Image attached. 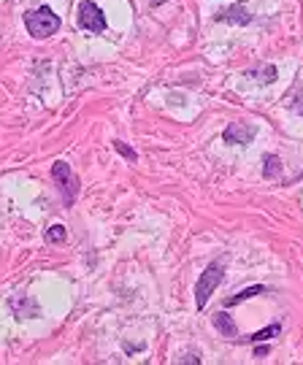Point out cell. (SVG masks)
I'll use <instances>...</instances> for the list:
<instances>
[{
	"mask_svg": "<svg viewBox=\"0 0 303 365\" xmlns=\"http://www.w3.org/2000/svg\"><path fill=\"white\" fill-rule=\"evenodd\" d=\"M60 17L49 8V6H41V8H33L25 14V28L33 38H49L60 30Z\"/></svg>",
	"mask_w": 303,
	"mask_h": 365,
	"instance_id": "1",
	"label": "cell"
},
{
	"mask_svg": "<svg viewBox=\"0 0 303 365\" xmlns=\"http://www.w3.org/2000/svg\"><path fill=\"white\" fill-rule=\"evenodd\" d=\"M222 276H225V265H222V263H212V265L201 274V279L195 281V308H198V311L206 308L212 292L217 290V284L222 281Z\"/></svg>",
	"mask_w": 303,
	"mask_h": 365,
	"instance_id": "2",
	"label": "cell"
},
{
	"mask_svg": "<svg viewBox=\"0 0 303 365\" xmlns=\"http://www.w3.org/2000/svg\"><path fill=\"white\" fill-rule=\"evenodd\" d=\"M52 179H55L57 189H60L62 203H65V206H73V200H76V195H79V179H76V174L68 168V162L57 160V162L52 165Z\"/></svg>",
	"mask_w": 303,
	"mask_h": 365,
	"instance_id": "3",
	"label": "cell"
},
{
	"mask_svg": "<svg viewBox=\"0 0 303 365\" xmlns=\"http://www.w3.org/2000/svg\"><path fill=\"white\" fill-rule=\"evenodd\" d=\"M79 25L90 32H103L106 30V17L92 0H82L79 3Z\"/></svg>",
	"mask_w": 303,
	"mask_h": 365,
	"instance_id": "4",
	"label": "cell"
},
{
	"mask_svg": "<svg viewBox=\"0 0 303 365\" xmlns=\"http://www.w3.org/2000/svg\"><path fill=\"white\" fill-rule=\"evenodd\" d=\"M217 22H230V25H249V14H246V3L239 0L233 6H228L222 14H217Z\"/></svg>",
	"mask_w": 303,
	"mask_h": 365,
	"instance_id": "5",
	"label": "cell"
},
{
	"mask_svg": "<svg viewBox=\"0 0 303 365\" xmlns=\"http://www.w3.org/2000/svg\"><path fill=\"white\" fill-rule=\"evenodd\" d=\"M222 138H225V144H241V147H246L252 138H255V130L249 127V124H230L225 133H222Z\"/></svg>",
	"mask_w": 303,
	"mask_h": 365,
	"instance_id": "6",
	"label": "cell"
},
{
	"mask_svg": "<svg viewBox=\"0 0 303 365\" xmlns=\"http://www.w3.org/2000/svg\"><path fill=\"white\" fill-rule=\"evenodd\" d=\"M214 325H217V330L222 335H228V338H236L239 335V328H236V322L230 319V314L228 311H219L217 317H214Z\"/></svg>",
	"mask_w": 303,
	"mask_h": 365,
	"instance_id": "7",
	"label": "cell"
},
{
	"mask_svg": "<svg viewBox=\"0 0 303 365\" xmlns=\"http://www.w3.org/2000/svg\"><path fill=\"white\" fill-rule=\"evenodd\" d=\"M263 292H268V290H266V287H260V284H255V287L244 290V292H239V295H230V298L225 301V306H228V308H233V306L244 303L246 298H255V295H263Z\"/></svg>",
	"mask_w": 303,
	"mask_h": 365,
	"instance_id": "8",
	"label": "cell"
},
{
	"mask_svg": "<svg viewBox=\"0 0 303 365\" xmlns=\"http://www.w3.org/2000/svg\"><path fill=\"white\" fill-rule=\"evenodd\" d=\"M263 162H266V168H263V176H266V179H276V176L282 174V160H279L276 154H266Z\"/></svg>",
	"mask_w": 303,
	"mask_h": 365,
	"instance_id": "9",
	"label": "cell"
},
{
	"mask_svg": "<svg viewBox=\"0 0 303 365\" xmlns=\"http://www.w3.org/2000/svg\"><path fill=\"white\" fill-rule=\"evenodd\" d=\"M246 76L249 79H260V84H271V82H276V68L273 65H266V71L252 68V71H246Z\"/></svg>",
	"mask_w": 303,
	"mask_h": 365,
	"instance_id": "10",
	"label": "cell"
},
{
	"mask_svg": "<svg viewBox=\"0 0 303 365\" xmlns=\"http://www.w3.org/2000/svg\"><path fill=\"white\" fill-rule=\"evenodd\" d=\"M279 333H282V322H273L268 328H263V330L249 335V341H266V338H273V335H279Z\"/></svg>",
	"mask_w": 303,
	"mask_h": 365,
	"instance_id": "11",
	"label": "cell"
},
{
	"mask_svg": "<svg viewBox=\"0 0 303 365\" xmlns=\"http://www.w3.org/2000/svg\"><path fill=\"white\" fill-rule=\"evenodd\" d=\"M68 238V233H65V227L62 225H52L49 230H46V241L49 243H60Z\"/></svg>",
	"mask_w": 303,
	"mask_h": 365,
	"instance_id": "12",
	"label": "cell"
},
{
	"mask_svg": "<svg viewBox=\"0 0 303 365\" xmlns=\"http://www.w3.org/2000/svg\"><path fill=\"white\" fill-rule=\"evenodd\" d=\"M114 149H117V152H120L125 160H130V162H136V160H138V154L133 152L127 144H122V141H114Z\"/></svg>",
	"mask_w": 303,
	"mask_h": 365,
	"instance_id": "13",
	"label": "cell"
},
{
	"mask_svg": "<svg viewBox=\"0 0 303 365\" xmlns=\"http://www.w3.org/2000/svg\"><path fill=\"white\" fill-rule=\"evenodd\" d=\"M293 109H295V114H298V117H303V92H298V95H295V100H293Z\"/></svg>",
	"mask_w": 303,
	"mask_h": 365,
	"instance_id": "14",
	"label": "cell"
},
{
	"mask_svg": "<svg viewBox=\"0 0 303 365\" xmlns=\"http://www.w3.org/2000/svg\"><path fill=\"white\" fill-rule=\"evenodd\" d=\"M182 363H201V357L198 355H187V357H182Z\"/></svg>",
	"mask_w": 303,
	"mask_h": 365,
	"instance_id": "15",
	"label": "cell"
}]
</instances>
